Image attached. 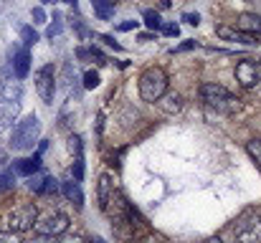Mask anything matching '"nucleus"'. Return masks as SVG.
I'll return each mask as SVG.
<instances>
[{
  "mask_svg": "<svg viewBox=\"0 0 261 243\" xmlns=\"http://www.w3.org/2000/svg\"><path fill=\"white\" fill-rule=\"evenodd\" d=\"M198 94H200L203 104H205V106H211V109H216V112L231 114V112H236V109H239V99H236L226 86H221V84H216V81L200 84Z\"/></svg>",
  "mask_w": 261,
  "mask_h": 243,
  "instance_id": "2",
  "label": "nucleus"
},
{
  "mask_svg": "<svg viewBox=\"0 0 261 243\" xmlns=\"http://www.w3.org/2000/svg\"><path fill=\"white\" fill-rule=\"evenodd\" d=\"M69 152L76 155V157H82V137L79 134H71L69 137Z\"/></svg>",
  "mask_w": 261,
  "mask_h": 243,
  "instance_id": "26",
  "label": "nucleus"
},
{
  "mask_svg": "<svg viewBox=\"0 0 261 243\" xmlns=\"http://www.w3.org/2000/svg\"><path fill=\"white\" fill-rule=\"evenodd\" d=\"M137 89H140V99H142V101L155 104V101L168 91V74H165V69L150 66L147 71H142Z\"/></svg>",
  "mask_w": 261,
  "mask_h": 243,
  "instance_id": "3",
  "label": "nucleus"
},
{
  "mask_svg": "<svg viewBox=\"0 0 261 243\" xmlns=\"http://www.w3.org/2000/svg\"><path fill=\"white\" fill-rule=\"evenodd\" d=\"M20 36H23V43H25V46L38 43V33H36L31 25H23V28H20Z\"/></svg>",
  "mask_w": 261,
  "mask_h": 243,
  "instance_id": "21",
  "label": "nucleus"
},
{
  "mask_svg": "<svg viewBox=\"0 0 261 243\" xmlns=\"http://www.w3.org/2000/svg\"><path fill=\"white\" fill-rule=\"evenodd\" d=\"M246 152H249L251 160L261 167V140H249V142H246Z\"/></svg>",
  "mask_w": 261,
  "mask_h": 243,
  "instance_id": "20",
  "label": "nucleus"
},
{
  "mask_svg": "<svg viewBox=\"0 0 261 243\" xmlns=\"http://www.w3.org/2000/svg\"><path fill=\"white\" fill-rule=\"evenodd\" d=\"M38 170H41V155H38V152H36L33 157H25V160H15V162H13V172L25 175V177L36 175Z\"/></svg>",
  "mask_w": 261,
  "mask_h": 243,
  "instance_id": "14",
  "label": "nucleus"
},
{
  "mask_svg": "<svg viewBox=\"0 0 261 243\" xmlns=\"http://www.w3.org/2000/svg\"><path fill=\"white\" fill-rule=\"evenodd\" d=\"M18 112H20V101H0V132L13 127V122L18 119Z\"/></svg>",
  "mask_w": 261,
  "mask_h": 243,
  "instance_id": "10",
  "label": "nucleus"
},
{
  "mask_svg": "<svg viewBox=\"0 0 261 243\" xmlns=\"http://www.w3.org/2000/svg\"><path fill=\"white\" fill-rule=\"evenodd\" d=\"M91 8H94V13H96L99 20H109L114 15L117 3H112V0H91Z\"/></svg>",
  "mask_w": 261,
  "mask_h": 243,
  "instance_id": "18",
  "label": "nucleus"
},
{
  "mask_svg": "<svg viewBox=\"0 0 261 243\" xmlns=\"http://www.w3.org/2000/svg\"><path fill=\"white\" fill-rule=\"evenodd\" d=\"M236 81L244 86V89H254L256 84L261 81V71L259 66L251 61V59H244L236 64Z\"/></svg>",
  "mask_w": 261,
  "mask_h": 243,
  "instance_id": "8",
  "label": "nucleus"
},
{
  "mask_svg": "<svg viewBox=\"0 0 261 243\" xmlns=\"http://www.w3.org/2000/svg\"><path fill=\"white\" fill-rule=\"evenodd\" d=\"M36 91H38L43 104H54V96H56V69H54V64H46L36 71Z\"/></svg>",
  "mask_w": 261,
  "mask_h": 243,
  "instance_id": "7",
  "label": "nucleus"
},
{
  "mask_svg": "<svg viewBox=\"0 0 261 243\" xmlns=\"http://www.w3.org/2000/svg\"><path fill=\"white\" fill-rule=\"evenodd\" d=\"M64 3H69V5H71V8H74V10H76V8H79V0H64Z\"/></svg>",
  "mask_w": 261,
  "mask_h": 243,
  "instance_id": "38",
  "label": "nucleus"
},
{
  "mask_svg": "<svg viewBox=\"0 0 261 243\" xmlns=\"http://www.w3.org/2000/svg\"><path fill=\"white\" fill-rule=\"evenodd\" d=\"M41 137V119L36 114H28L23 117L15 127H13V134H10V150L15 152H28L36 147Z\"/></svg>",
  "mask_w": 261,
  "mask_h": 243,
  "instance_id": "1",
  "label": "nucleus"
},
{
  "mask_svg": "<svg viewBox=\"0 0 261 243\" xmlns=\"http://www.w3.org/2000/svg\"><path fill=\"white\" fill-rule=\"evenodd\" d=\"M205 243H223V241H221L218 236H213V238H208V241H205Z\"/></svg>",
  "mask_w": 261,
  "mask_h": 243,
  "instance_id": "39",
  "label": "nucleus"
},
{
  "mask_svg": "<svg viewBox=\"0 0 261 243\" xmlns=\"http://www.w3.org/2000/svg\"><path fill=\"white\" fill-rule=\"evenodd\" d=\"M36 218H38V208H36L33 203L18 205V208H13V210L8 213V228L15 231V233H25V231L33 228Z\"/></svg>",
  "mask_w": 261,
  "mask_h": 243,
  "instance_id": "5",
  "label": "nucleus"
},
{
  "mask_svg": "<svg viewBox=\"0 0 261 243\" xmlns=\"http://www.w3.org/2000/svg\"><path fill=\"white\" fill-rule=\"evenodd\" d=\"M239 28L246 31V33L259 36L261 33V15H256V13H241V15H239Z\"/></svg>",
  "mask_w": 261,
  "mask_h": 243,
  "instance_id": "17",
  "label": "nucleus"
},
{
  "mask_svg": "<svg viewBox=\"0 0 261 243\" xmlns=\"http://www.w3.org/2000/svg\"><path fill=\"white\" fill-rule=\"evenodd\" d=\"M56 243H87V241H84L82 233H69V231H64L61 236H56Z\"/></svg>",
  "mask_w": 261,
  "mask_h": 243,
  "instance_id": "22",
  "label": "nucleus"
},
{
  "mask_svg": "<svg viewBox=\"0 0 261 243\" xmlns=\"http://www.w3.org/2000/svg\"><path fill=\"white\" fill-rule=\"evenodd\" d=\"M13 71H15V79H20V81L28 76V71H31V53H28V46H25V48H15Z\"/></svg>",
  "mask_w": 261,
  "mask_h": 243,
  "instance_id": "12",
  "label": "nucleus"
},
{
  "mask_svg": "<svg viewBox=\"0 0 261 243\" xmlns=\"http://www.w3.org/2000/svg\"><path fill=\"white\" fill-rule=\"evenodd\" d=\"M216 33H218V38H221V41H233V43H244V46H256V43H259V36L246 33V31H241V28L218 25V28H216Z\"/></svg>",
  "mask_w": 261,
  "mask_h": 243,
  "instance_id": "9",
  "label": "nucleus"
},
{
  "mask_svg": "<svg viewBox=\"0 0 261 243\" xmlns=\"http://www.w3.org/2000/svg\"><path fill=\"white\" fill-rule=\"evenodd\" d=\"M5 165H8V160H5V157H0V172L5 170Z\"/></svg>",
  "mask_w": 261,
  "mask_h": 243,
  "instance_id": "40",
  "label": "nucleus"
},
{
  "mask_svg": "<svg viewBox=\"0 0 261 243\" xmlns=\"http://www.w3.org/2000/svg\"><path fill=\"white\" fill-rule=\"evenodd\" d=\"M155 104H158L165 114H175V112H180V109H182V96H180V94H175V91H170V94L165 91Z\"/></svg>",
  "mask_w": 261,
  "mask_h": 243,
  "instance_id": "16",
  "label": "nucleus"
},
{
  "mask_svg": "<svg viewBox=\"0 0 261 243\" xmlns=\"http://www.w3.org/2000/svg\"><path fill=\"white\" fill-rule=\"evenodd\" d=\"M13 185H15V175H13V170H5L0 175V193L8 190V187H13Z\"/></svg>",
  "mask_w": 261,
  "mask_h": 243,
  "instance_id": "25",
  "label": "nucleus"
},
{
  "mask_svg": "<svg viewBox=\"0 0 261 243\" xmlns=\"http://www.w3.org/2000/svg\"><path fill=\"white\" fill-rule=\"evenodd\" d=\"M99 41H104V43H107L109 48H114V51H122V46H119V43H117L112 36H99Z\"/></svg>",
  "mask_w": 261,
  "mask_h": 243,
  "instance_id": "30",
  "label": "nucleus"
},
{
  "mask_svg": "<svg viewBox=\"0 0 261 243\" xmlns=\"http://www.w3.org/2000/svg\"><path fill=\"white\" fill-rule=\"evenodd\" d=\"M23 99V84L18 81H3L0 84V101H20Z\"/></svg>",
  "mask_w": 261,
  "mask_h": 243,
  "instance_id": "13",
  "label": "nucleus"
},
{
  "mask_svg": "<svg viewBox=\"0 0 261 243\" xmlns=\"http://www.w3.org/2000/svg\"><path fill=\"white\" fill-rule=\"evenodd\" d=\"M76 56L82 61H87V59H91V48H76Z\"/></svg>",
  "mask_w": 261,
  "mask_h": 243,
  "instance_id": "35",
  "label": "nucleus"
},
{
  "mask_svg": "<svg viewBox=\"0 0 261 243\" xmlns=\"http://www.w3.org/2000/svg\"><path fill=\"white\" fill-rule=\"evenodd\" d=\"M61 33V23H54L51 28H48V38H54V36H59Z\"/></svg>",
  "mask_w": 261,
  "mask_h": 243,
  "instance_id": "36",
  "label": "nucleus"
},
{
  "mask_svg": "<svg viewBox=\"0 0 261 243\" xmlns=\"http://www.w3.org/2000/svg\"><path fill=\"white\" fill-rule=\"evenodd\" d=\"M112 195H114V182H112V175L104 172V175L99 177V187H96V198H99V208H101V210L109 208Z\"/></svg>",
  "mask_w": 261,
  "mask_h": 243,
  "instance_id": "11",
  "label": "nucleus"
},
{
  "mask_svg": "<svg viewBox=\"0 0 261 243\" xmlns=\"http://www.w3.org/2000/svg\"><path fill=\"white\" fill-rule=\"evenodd\" d=\"M112 3H117V0H112Z\"/></svg>",
  "mask_w": 261,
  "mask_h": 243,
  "instance_id": "43",
  "label": "nucleus"
},
{
  "mask_svg": "<svg viewBox=\"0 0 261 243\" xmlns=\"http://www.w3.org/2000/svg\"><path fill=\"white\" fill-rule=\"evenodd\" d=\"M31 18H33V23L43 25V23H46V10H43V8H33V10H31Z\"/></svg>",
  "mask_w": 261,
  "mask_h": 243,
  "instance_id": "29",
  "label": "nucleus"
},
{
  "mask_svg": "<svg viewBox=\"0 0 261 243\" xmlns=\"http://www.w3.org/2000/svg\"><path fill=\"white\" fill-rule=\"evenodd\" d=\"M195 46H198L195 41H185V43L175 46V48H173V53H180V51H190V48H195Z\"/></svg>",
  "mask_w": 261,
  "mask_h": 243,
  "instance_id": "31",
  "label": "nucleus"
},
{
  "mask_svg": "<svg viewBox=\"0 0 261 243\" xmlns=\"http://www.w3.org/2000/svg\"><path fill=\"white\" fill-rule=\"evenodd\" d=\"M233 241L236 243H261V215L244 213L233 223Z\"/></svg>",
  "mask_w": 261,
  "mask_h": 243,
  "instance_id": "4",
  "label": "nucleus"
},
{
  "mask_svg": "<svg viewBox=\"0 0 261 243\" xmlns=\"http://www.w3.org/2000/svg\"><path fill=\"white\" fill-rule=\"evenodd\" d=\"M142 15H145V23H147L150 28H155V31H158V28H163V20H160V15H158L155 10H145Z\"/></svg>",
  "mask_w": 261,
  "mask_h": 243,
  "instance_id": "24",
  "label": "nucleus"
},
{
  "mask_svg": "<svg viewBox=\"0 0 261 243\" xmlns=\"http://www.w3.org/2000/svg\"><path fill=\"white\" fill-rule=\"evenodd\" d=\"M33 231H36L38 236L56 238V236H61L64 231H69V215H64V213H46V215L36 218Z\"/></svg>",
  "mask_w": 261,
  "mask_h": 243,
  "instance_id": "6",
  "label": "nucleus"
},
{
  "mask_svg": "<svg viewBox=\"0 0 261 243\" xmlns=\"http://www.w3.org/2000/svg\"><path fill=\"white\" fill-rule=\"evenodd\" d=\"M0 243H23V233H15V231H0Z\"/></svg>",
  "mask_w": 261,
  "mask_h": 243,
  "instance_id": "23",
  "label": "nucleus"
},
{
  "mask_svg": "<svg viewBox=\"0 0 261 243\" xmlns=\"http://www.w3.org/2000/svg\"><path fill=\"white\" fill-rule=\"evenodd\" d=\"M135 28H137V20H124L117 25V31H135Z\"/></svg>",
  "mask_w": 261,
  "mask_h": 243,
  "instance_id": "33",
  "label": "nucleus"
},
{
  "mask_svg": "<svg viewBox=\"0 0 261 243\" xmlns=\"http://www.w3.org/2000/svg\"><path fill=\"white\" fill-rule=\"evenodd\" d=\"M61 193H64L66 200L74 203L76 208L84 205V193H82V187H79V180H66V182H61Z\"/></svg>",
  "mask_w": 261,
  "mask_h": 243,
  "instance_id": "15",
  "label": "nucleus"
},
{
  "mask_svg": "<svg viewBox=\"0 0 261 243\" xmlns=\"http://www.w3.org/2000/svg\"><path fill=\"white\" fill-rule=\"evenodd\" d=\"M182 20H185V23H190V25H198V23H200V15H198V13H185V15H182Z\"/></svg>",
  "mask_w": 261,
  "mask_h": 243,
  "instance_id": "32",
  "label": "nucleus"
},
{
  "mask_svg": "<svg viewBox=\"0 0 261 243\" xmlns=\"http://www.w3.org/2000/svg\"><path fill=\"white\" fill-rule=\"evenodd\" d=\"M51 241H54V238H48V236H38V233H36V238H31L28 243H51ZM23 243H25V241H23Z\"/></svg>",
  "mask_w": 261,
  "mask_h": 243,
  "instance_id": "37",
  "label": "nucleus"
},
{
  "mask_svg": "<svg viewBox=\"0 0 261 243\" xmlns=\"http://www.w3.org/2000/svg\"><path fill=\"white\" fill-rule=\"evenodd\" d=\"M43 3H56V0H43Z\"/></svg>",
  "mask_w": 261,
  "mask_h": 243,
  "instance_id": "42",
  "label": "nucleus"
},
{
  "mask_svg": "<svg viewBox=\"0 0 261 243\" xmlns=\"http://www.w3.org/2000/svg\"><path fill=\"white\" fill-rule=\"evenodd\" d=\"M99 86V74L96 71H87L84 74V89H96Z\"/></svg>",
  "mask_w": 261,
  "mask_h": 243,
  "instance_id": "28",
  "label": "nucleus"
},
{
  "mask_svg": "<svg viewBox=\"0 0 261 243\" xmlns=\"http://www.w3.org/2000/svg\"><path fill=\"white\" fill-rule=\"evenodd\" d=\"M89 243H104V241H101V238H91Z\"/></svg>",
  "mask_w": 261,
  "mask_h": 243,
  "instance_id": "41",
  "label": "nucleus"
},
{
  "mask_svg": "<svg viewBox=\"0 0 261 243\" xmlns=\"http://www.w3.org/2000/svg\"><path fill=\"white\" fill-rule=\"evenodd\" d=\"M163 33H165V36H177V33H180V28L170 23V25H163Z\"/></svg>",
  "mask_w": 261,
  "mask_h": 243,
  "instance_id": "34",
  "label": "nucleus"
},
{
  "mask_svg": "<svg viewBox=\"0 0 261 243\" xmlns=\"http://www.w3.org/2000/svg\"><path fill=\"white\" fill-rule=\"evenodd\" d=\"M51 193H54V195L59 193V180H54V177L48 175V177H46V185H43V193H41V195H51Z\"/></svg>",
  "mask_w": 261,
  "mask_h": 243,
  "instance_id": "27",
  "label": "nucleus"
},
{
  "mask_svg": "<svg viewBox=\"0 0 261 243\" xmlns=\"http://www.w3.org/2000/svg\"><path fill=\"white\" fill-rule=\"evenodd\" d=\"M46 177H48V175H31V177H28V187H31V193L41 195V193H43V185H46Z\"/></svg>",
  "mask_w": 261,
  "mask_h": 243,
  "instance_id": "19",
  "label": "nucleus"
}]
</instances>
